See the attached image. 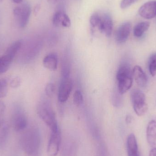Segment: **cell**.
I'll return each mask as SVG.
<instances>
[{
    "mask_svg": "<svg viewBox=\"0 0 156 156\" xmlns=\"http://www.w3.org/2000/svg\"><path fill=\"white\" fill-rule=\"evenodd\" d=\"M20 146L24 152L29 156L38 153L41 144V136L37 129L31 128L27 130L21 136Z\"/></svg>",
    "mask_w": 156,
    "mask_h": 156,
    "instance_id": "1",
    "label": "cell"
},
{
    "mask_svg": "<svg viewBox=\"0 0 156 156\" xmlns=\"http://www.w3.org/2000/svg\"><path fill=\"white\" fill-rule=\"evenodd\" d=\"M133 75L130 66L128 64L123 63L121 65L116 74L118 92L120 94L125 93L132 87Z\"/></svg>",
    "mask_w": 156,
    "mask_h": 156,
    "instance_id": "2",
    "label": "cell"
},
{
    "mask_svg": "<svg viewBox=\"0 0 156 156\" xmlns=\"http://www.w3.org/2000/svg\"><path fill=\"white\" fill-rule=\"evenodd\" d=\"M37 110L39 117L49 127L51 132L59 130L55 112L48 103H41Z\"/></svg>",
    "mask_w": 156,
    "mask_h": 156,
    "instance_id": "3",
    "label": "cell"
},
{
    "mask_svg": "<svg viewBox=\"0 0 156 156\" xmlns=\"http://www.w3.org/2000/svg\"><path fill=\"white\" fill-rule=\"evenodd\" d=\"M131 99L133 108L138 116L144 115L148 110L144 94L138 89L133 90L131 92Z\"/></svg>",
    "mask_w": 156,
    "mask_h": 156,
    "instance_id": "4",
    "label": "cell"
},
{
    "mask_svg": "<svg viewBox=\"0 0 156 156\" xmlns=\"http://www.w3.org/2000/svg\"><path fill=\"white\" fill-rule=\"evenodd\" d=\"M31 13V7L27 3L17 6L14 9V16L20 27L24 28L27 26L29 22Z\"/></svg>",
    "mask_w": 156,
    "mask_h": 156,
    "instance_id": "5",
    "label": "cell"
},
{
    "mask_svg": "<svg viewBox=\"0 0 156 156\" xmlns=\"http://www.w3.org/2000/svg\"><path fill=\"white\" fill-rule=\"evenodd\" d=\"M73 86V82L69 77L62 78L58 93V99L60 102H65L68 100Z\"/></svg>",
    "mask_w": 156,
    "mask_h": 156,
    "instance_id": "6",
    "label": "cell"
},
{
    "mask_svg": "<svg viewBox=\"0 0 156 156\" xmlns=\"http://www.w3.org/2000/svg\"><path fill=\"white\" fill-rule=\"evenodd\" d=\"M61 135L59 130L51 132L47 147V154L48 156L57 155L59 151Z\"/></svg>",
    "mask_w": 156,
    "mask_h": 156,
    "instance_id": "7",
    "label": "cell"
},
{
    "mask_svg": "<svg viewBox=\"0 0 156 156\" xmlns=\"http://www.w3.org/2000/svg\"><path fill=\"white\" fill-rule=\"evenodd\" d=\"M12 123L13 128L16 132L23 131L27 125V119L25 114L20 110L16 111L12 117Z\"/></svg>",
    "mask_w": 156,
    "mask_h": 156,
    "instance_id": "8",
    "label": "cell"
},
{
    "mask_svg": "<svg viewBox=\"0 0 156 156\" xmlns=\"http://www.w3.org/2000/svg\"><path fill=\"white\" fill-rule=\"evenodd\" d=\"M132 25L130 22L123 23L117 28L115 33V40L118 44H123L128 39L131 33Z\"/></svg>",
    "mask_w": 156,
    "mask_h": 156,
    "instance_id": "9",
    "label": "cell"
},
{
    "mask_svg": "<svg viewBox=\"0 0 156 156\" xmlns=\"http://www.w3.org/2000/svg\"><path fill=\"white\" fill-rule=\"evenodd\" d=\"M141 17L150 19L156 16V1H151L143 5L139 10Z\"/></svg>",
    "mask_w": 156,
    "mask_h": 156,
    "instance_id": "10",
    "label": "cell"
},
{
    "mask_svg": "<svg viewBox=\"0 0 156 156\" xmlns=\"http://www.w3.org/2000/svg\"><path fill=\"white\" fill-rule=\"evenodd\" d=\"M113 28V23L112 17L109 14L105 13L101 16V23L98 29L107 37H110L112 35Z\"/></svg>",
    "mask_w": 156,
    "mask_h": 156,
    "instance_id": "11",
    "label": "cell"
},
{
    "mask_svg": "<svg viewBox=\"0 0 156 156\" xmlns=\"http://www.w3.org/2000/svg\"><path fill=\"white\" fill-rule=\"evenodd\" d=\"M53 23L56 27H69L71 26V21L66 13L61 11L56 12L53 17Z\"/></svg>",
    "mask_w": 156,
    "mask_h": 156,
    "instance_id": "12",
    "label": "cell"
},
{
    "mask_svg": "<svg viewBox=\"0 0 156 156\" xmlns=\"http://www.w3.org/2000/svg\"><path fill=\"white\" fill-rule=\"evenodd\" d=\"M147 139L148 144L152 147L156 146V121L152 120L147 128Z\"/></svg>",
    "mask_w": 156,
    "mask_h": 156,
    "instance_id": "13",
    "label": "cell"
},
{
    "mask_svg": "<svg viewBox=\"0 0 156 156\" xmlns=\"http://www.w3.org/2000/svg\"><path fill=\"white\" fill-rule=\"evenodd\" d=\"M126 149L128 156H139L137 141L134 134H130L127 137Z\"/></svg>",
    "mask_w": 156,
    "mask_h": 156,
    "instance_id": "14",
    "label": "cell"
},
{
    "mask_svg": "<svg viewBox=\"0 0 156 156\" xmlns=\"http://www.w3.org/2000/svg\"><path fill=\"white\" fill-rule=\"evenodd\" d=\"M133 74L137 85L141 87L146 86L147 83V77L141 67L138 66H135L133 69Z\"/></svg>",
    "mask_w": 156,
    "mask_h": 156,
    "instance_id": "15",
    "label": "cell"
},
{
    "mask_svg": "<svg viewBox=\"0 0 156 156\" xmlns=\"http://www.w3.org/2000/svg\"><path fill=\"white\" fill-rule=\"evenodd\" d=\"M77 145L74 141L66 140L64 143L59 156H76Z\"/></svg>",
    "mask_w": 156,
    "mask_h": 156,
    "instance_id": "16",
    "label": "cell"
},
{
    "mask_svg": "<svg viewBox=\"0 0 156 156\" xmlns=\"http://www.w3.org/2000/svg\"><path fill=\"white\" fill-rule=\"evenodd\" d=\"M43 65L45 68L51 71H55L58 65V58L55 53H51L46 56L43 60Z\"/></svg>",
    "mask_w": 156,
    "mask_h": 156,
    "instance_id": "17",
    "label": "cell"
},
{
    "mask_svg": "<svg viewBox=\"0 0 156 156\" xmlns=\"http://www.w3.org/2000/svg\"><path fill=\"white\" fill-rule=\"evenodd\" d=\"M150 27V23L147 22H140L136 25L133 29L135 37H140L148 30Z\"/></svg>",
    "mask_w": 156,
    "mask_h": 156,
    "instance_id": "18",
    "label": "cell"
},
{
    "mask_svg": "<svg viewBox=\"0 0 156 156\" xmlns=\"http://www.w3.org/2000/svg\"><path fill=\"white\" fill-rule=\"evenodd\" d=\"M22 42L21 40H18L13 43L7 48L5 55L13 59L21 48L22 47Z\"/></svg>",
    "mask_w": 156,
    "mask_h": 156,
    "instance_id": "19",
    "label": "cell"
},
{
    "mask_svg": "<svg viewBox=\"0 0 156 156\" xmlns=\"http://www.w3.org/2000/svg\"><path fill=\"white\" fill-rule=\"evenodd\" d=\"M9 129L8 126L4 123L0 126V149L3 148L8 140Z\"/></svg>",
    "mask_w": 156,
    "mask_h": 156,
    "instance_id": "20",
    "label": "cell"
},
{
    "mask_svg": "<svg viewBox=\"0 0 156 156\" xmlns=\"http://www.w3.org/2000/svg\"><path fill=\"white\" fill-rule=\"evenodd\" d=\"M13 59L5 54L0 57V74L5 73L9 69Z\"/></svg>",
    "mask_w": 156,
    "mask_h": 156,
    "instance_id": "21",
    "label": "cell"
},
{
    "mask_svg": "<svg viewBox=\"0 0 156 156\" xmlns=\"http://www.w3.org/2000/svg\"><path fill=\"white\" fill-rule=\"evenodd\" d=\"M90 22L92 29H94L95 27L99 28L101 23V16L98 13L93 14L90 17Z\"/></svg>",
    "mask_w": 156,
    "mask_h": 156,
    "instance_id": "22",
    "label": "cell"
},
{
    "mask_svg": "<svg viewBox=\"0 0 156 156\" xmlns=\"http://www.w3.org/2000/svg\"><path fill=\"white\" fill-rule=\"evenodd\" d=\"M148 69L151 76H155L156 75V54L152 55L149 58Z\"/></svg>",
    "mask_w": 156,
    "mask_h": 156,
    "instance_id": "23",
    "label": "cell"
},
{
    "mask_svg": "<svg viewBox=\"0 0 156 156\" xmlns=\"http://www.w3.org/2000/svg\"><path fill=\"white\" fill-rule=\"evenodd\" d=\"M8 92V83L5 79H0V98L6 96Z\"/></svg>",
    "mask_w": 156,
    "mask_h": 156,
    "instance_id": "24",
    "label": "cell"
},
{
    "mask_svg": "<svg viewBox=\"0 0 156 156\" xmlns=\"http://www.w3.org/2000/svg\"><path fill=\"white\" fill-rule=\"evenodd\" d=\"M73 101L77 106H80L83 103V95L80 91L76 90L73 96Z\"/></svg>",
    "mask_w": 156,
    "mask_h": 156,
    "instance_id": "25",
    "label": "cell"
},
{
    "mask_svg": "<svg viewBox=\"0 0 156 156\" xmlns=\"http://www.w3.org/2000/svg\"><path fill=\"white\" fill-rule=\"evenodd\" d=\"M55 91V86L53 83H48L46 86V94L49 97H52L54 95Z\"/></svg>",
    "mask_w": 156,
    "mask_h": 156,
    "instance_id": "26",
    "label": "cell"
},
{
    "mask_svg": "<svg viewBox=\"0 0 156 156\" xmlns=\"http://www.w3.org/2000/svg\"><path fill=\"white\" fill-rule=\"evenodd\" d=\"M5 111V104L3 102L0 101V126L4 124V117Z\"/></svg>",
    "mask_w": 156,
    "mask_h": 156,
    "instance_id": "27",
    "label": "cell"
},
{
    "mask_svg": "<svg viewBox=\"0 0 156 156\" xmlns=\"http://www.w3.org/2000/svg\"><path fill=\"white\" fill-rule=\"evenodd\" d=\"M138 1V0H122L120 4V6L122 9H126Z\"/></svg>",
    "mask_w": 156,
    "mask_h": 156,
    "instance_id": "28",
    "label": "cell"
},
{
    "mask_svg": "<svg viewBox=\"0 0 156 156\" xmlns=\"http://www.w3.org/2000/svg\"><path fill=\"white\" fill-rule=\"evenodd\" d=\"M21 84V80L18 77H15L12 79L10 82V86L13 88H16Z\"/></svg>",
    "mask_w": 156,
    "mask_h": 156,
    "instance_id": "29",
    "label": "cell"
},
{
    "mask_svg": "<svg viewBox=\"0 0 156 156\" xmlns=\"http://www.w3.org/2000/svg\"><path fill=\"white\" fill-rule=\"evenodd\" d=\"M149 156H156V147H153L149 152Z\"/></svg>",
    "mask_w": 156,
    "mask_h": 156,
    "instance_id": "30",
    "label": "cell"
},
{
    "mask_svg": "<svg viewBox=\"0 0 156 156\" xmlns=\"http://www.w3.org/2000/svg\"><path fill=\"white\" fill-rule=\"evenodd\" d=\"M126 121L127 123H131L132 121V117L131 115H128L126 116Z\"/></svg>",
    "mask_w": 156,
    "mask_h": 156,
    "instance_id": "31",
    "label": "cell"
},
{
    "mask_svg": "<svg viewBox=\"0 0 156 156\" xmlns=\"http://www.w3.org/2000/svg\"><path fill=\"white\" fill-rule=\"evenodd\" d=\"M12 1L14 2L16 4L20 3H21L23 2V0H12Z\"/></svg>",
    "mask_w": 156,
    "mask_h": 156,
    "instance_id": "32",
    "label": "cell"
},
{
    "mask_svg": "<svg viewBox=\"0 0 156 156\" xmlns=\"http://www.w3.org/2000/svg\"><path fill=\"white\" fill-rule=\"evenodd\" d=\"M58 0H48L50 2L52 3H54L55 2L57 1Z\"/></svg>",
    "mask_w": 156,
    "mask_h": 156,
    "instance_id": "33",
    "label": "cell"
},
{
    "mask_svg": "<svg viewBox=\"0 0 156 156\" xmlns=\"http://www.w3.org/2000/svg\"><path fill=\"white\" fill-rule=\"evenodd\" d=\"M30 156H38V153L37 154H35L33 155H31Z\"/></svg>",
    "mask_w": 156,
    "mask_h": 156,
    "instance_id": "34",
    "label": "cell"
},
{
    "mask_svg": "<svg viewBox=\"0 0 156 156\" xmlns=\"http://www.w3.org/2000/svg\"><path fill=\"white\" fill-rule=\"evenodd\" d=\"M2 1L3 0H0V2H2Z\"/></svg>",
    "mask_w": 156,
    "mask_h": 156,
    "instance_id": "35",
    "label": "cell"
}]
</instances>
